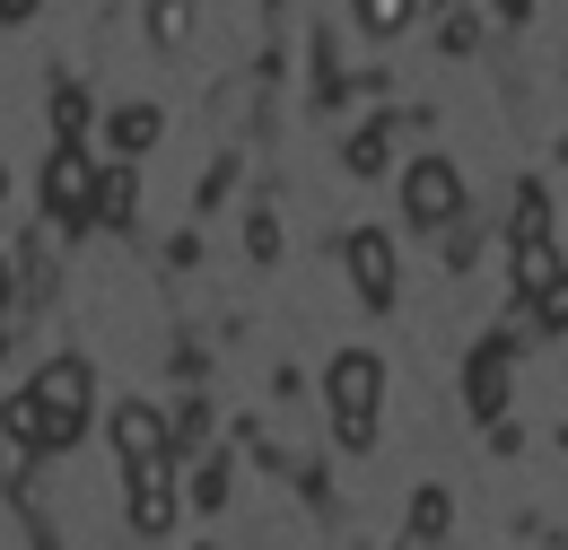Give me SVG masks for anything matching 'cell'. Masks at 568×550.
Segmentation results:
<instances>
[{
	"mask_svg": "<svg viewBox=\"0 0 568 550\" xmlns=\"http://www.w3.org/2000/svg\"><path fill=\"white\" fill-rule=\"evenodd\" d=\"M376 394H385V367L367 358V349H342L333 367H324V403H333V428H342V446H376Z\"/></svg>",
	"mask_w": 568,
	"mask_h": 550,
	"instance_id": "cell-1",
	"label": "cell"
},
{
	"mask_svg": "<svg viewBox=\"0 0 568 550\" xmlns=\"http://www.w3.org/2000/svg\"><path fill=\"white\" fill-rule=\"evenodd\" d=\"M27 9H36V0H0V18H9V27H18V18H27Z\"/></svg>",
	"mask_w": 568,
	"mask_h": 550,
	"instance_id": "cell-20",
	"label": "cell"
},
{
	"mask_svg": "<svg viewBox=\"0 0 568 550\" xmlns=\"http://www.w3.org/2000/svg\"><path fill=\"white\" fill-rule=\"evenodd\" d=\"M114 455H123V464H158V455H166L158 403H114Z\"/></svg>",
	"mask_w": 568,
	"mask_h": 550,
	"instance_id": "cell-6",
	"label": "cell"
},
{
	"mask_svg": "<svg viewBox=\"0 0 568 550\" xmlns=\"http://www.w3.org/2000/svg\"><path fill=\"white\" fill-rule=\"evenodd\" d=\"M193 498H202V507H219V498H227V464H202V472H193Z\"/></svg>",
	"mask_w": 568,
	"mask_h": 550,
	"instance_id": "cell-19",
	"label": "cell"
},
{
	"mask_svg": "<svg viewBox=\"0 0 568 550\" xmlns=\"http://www.w3.org/2000/svg\"><path fill=\"white\" fill-rule=\"evenodd\" d=\"M97 218H132V175H97Z\"/></svg>",
	"mask_w": 568,
	"mask_h": 550,
	"instance_id": "cell-16",
	"label": "cell"
},
{
	"mask_svg": "<svg viewBox=\"0 0 568 550\" xmlns=\"http://www.w3.org/2000/svg\"><path fill=\"white\" fill-rule=\"evenodd\" d=\"M0 428H9V437H18V446H53V419H44V403H36V385H27V394H9V403H0Z\"/></svg>",
	"mask_w": 568,
	"mask_h": 550,
	"instance_id": "cell-9",
	"label": "cell"
},
{
	"mask_svg": "<svg viewBox=\"0 0 568 550\" xmlns=\"http://www.w3.org/2000/svg\"><path fill=\"white\" fill-rule=\"evenodd\" d=\"M376 166H385V132L367 123V132L351 140V175H376Z\"/></svg>",
	"mask_w": 568,
	"mask_h": 550,
	"instance_id": "cell-17",
	"label": "cell"
},
{
	"mask_svg": "<svg viewBox=\"0 0 568 550\" xmlns=\"http://www.w3.org/2000/svg\"><path fill=\"white\" fill-rule=\"evenodd\" d=\"M446 516H455V507H446V489H420V498H412V533H420V542L446 533Z\"/></svg>",
	"mask_w": 568,
	"mask_h": 550,
	"instance_id": "cell-13",
	"label": "cell"
},
{
	"mask_svg": "<svg viewBox=\"0 0 568 550\" xmlns=\"http://www.w3.org/2000/svg\"><path fill=\"white\" fill-rule=\"evenodd\" d=\"M53 132H62V140L88 132V88H53Z\"/></svg>",
	"mask_w": 568,
	"mask_h": 550,
	"instance_id": "cell-14",
	"label": "cell"
},
{
	"mask_svg": "<svg viewBox=\"0 0 568 550\" xmlns=\"http://www.w3.org/2000/svg\"><path fill=\"white\" fill-rule=\"evenodd\" d=\"M351 279H358L367 306H394V245H385L376 227H358V236H351Z\"/></svg>",
	"mask_w": 568,
	"mask_h": 550,
	"instance_id": "cell-7",
	"label": "cell"
},
{
	"mask_svg": "<svg viewBox=\"0 0 568 550\" xmlns=\"http://www.w3.org/2000/svg\"><path fill=\"white\" fill-rule=\"evenodd\" d=\"M351 9H358V27H367V35H403L420 0H351Z\"/></svg>",
	"mask_w": 568,
	"mask_h": 550,
	"instance_id": "cell-12",
	"label": "cell"
},
{
	"mask_svg": "<svg viewBox=\"0 0 568 550\" xmlns=\"http://www.w3.org/2000/svg\"><path fill=\"white\" fill-rule=\"evenodd\" d=\"M534 324H542V333H560V324H568V272L551 279V288H534Z\"/></svg>",
	"mask_w": 568,
	"mask_h": 550,
	"instance_id": "cell-15",
	"label": "cell"
},
{
	"mask_svg": "<svg viewBox=\"0 0 568 550\" xmlns=\"http://www.w3.org/2000/svg\"><path fill=\"white\" fill-rule=\"evenodd\" d=\"M560 279V254H551V236H516V288L534 297V288H551Z\"/></svg>",
	"mask_w": 568,
	"mask_h": 550,
	"instance_id": "cell-10",
	"label": "cell"
},
{
	"mask_svg": "<svg viewBox=\"0 0 568 550\" xmlns=\"http://www.w3.org/2000/svg\"><path fill=\"white\" fill-rule=\"evenodd\" d=\"M105 140H114V149H149V140H158V105H141V96L114 105V114H105Z\"/></svg>",
	"mask_w": 568,
	"mask_h": 550,
	"instance_id": "cell-11",
	"label": "cell"
},
{
	"mask_svg": "<svg viewBox=\"0 0 568 550\" xmlns=\"http://www.w3.org/2000/svg\"><path fill=\"white\" fill-rule=\"evenodd\" d=\"M149 35L175 44V35H184V0H158V9H149Z\"/></svg>",
	"mask_w": 568,
	"mask_h": 550,
	"instance_id": "cell-18",
	"label": "cell"
},
{
	"mask_svg": "<svg viewBox=\"0 0 568 550\" xmlns=\"http://www.w3.org/2000/svg\"><path fill=\"white\" fill-rule=\"evenodd\" d=\"M88 367L79 358H53L44 376H36V403H44V419H53V446H79V428H88Z\"/></svg>",
	"mask_w": 568,
	"mask_h": 550,
	"instance_id": "cell-2",
	"label": "cell"
},
{
	"mask_svg": "<svg viewBox=\"0 0 568 550\" xmlns=\"http://www.w3.org/2000/svg\"><path fill=\"white\" fill-rule=\"evenodd\" d=\"M44 210L53 218H97V166L79 157V149H53V166H44Z\"/></svg>",
	"mask_w": 568,
	"mask_h": 550,
	"instance_id": "cell-4",
	"label": "cell"
},
{
	"mask_svg": "<svg viewBox=\"0 0 568 550\" xmlns=\"http://www.w3.org/2000/svg\"><path fill=\"white\" fill-rule=\"evenodd\" d=\"M403 210H412L420 227H455V210H464V175H455L446 157H420V166L403 175Z\"/></svg>",
	"mask_w": 568,
	"mask_h": 550,
	"instance_id": "cell-3",
	"label": "cell"
},
{
	"mask_svg": "<svg viewBox=\"0 0 568 550\" xmlns=\"http://www.w3.org/2000/svg\"><path fill=\"white\" fill-rule=\"evenodd\" d=\"M464 385H473V411H481V419H498V411H507V349H481Z\"/></svg>",
	"mask_w": 568,
	"mask_h": 550,
	"instance_id": "cell-8",
	"label": "cell"
},
{
	"mask_svg": "<svg viewBox=\"0 0 568 550\" xmlns=\"http://www.w3.org/2000/svg\"><path fill=\"white\" fill-rule=\"evenodd\" d=\"M166 524H175V464L158 455V464H132V533L158 542Z\"/></svg>",
	"mask_w": 568,
	"mask_h": 550,
	"instance_id": "cell-5",
	"label": "cell"
}]
</instances>
